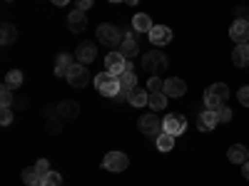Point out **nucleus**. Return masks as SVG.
<instances>
[{
  "label": "nucleus",
  "instance_id": "423d86ee",
  "mask_svg": "<svg viewBox=\"0 0 249 186\" xmlns=\"http://www.w3.org/2000/svg\"><path fill=\"white\" fill-rule=\"evenodd\" d=\"M102 167H105L107 171L120 174V171H124L130 167V159H127V154H122V152H107L105 159H102Z\"/></svg>",
  "mask_w": 249,
  "mask_h": 186
},
{
  "label": "nucleus",
  "instance_id": "7c9ffc66",
  "mask_svg": "<svg viewBox=\"0 0 249 186\" xmlns=\"http://www.w3.org/2000/svg\"><path fill=\"white\" fill-rule=\"evenodd\" d=\"M147 90H150V92H164V79H160L157 75H155V77H150Z\"/></svg>",
  "mask_w": 249,
  "mask_h": 186
},
{
  "label": "nucleus",
  "instance_id": "f8f14e48",
  "mask_svg": "<svg viewBox=\"0 0 249 186\" xmlns=\"http://www.w3.org/2000/svg\"><path fill=\"white\" fill-rule=\"evenodd\" d=\"M117 52H122V55H124V60H132L135 55H140V43H137L135 32H127V35L122 37V43H120Z\"/></svg>",
  "mask_w": 249,
  "mask_h": 186
},
{
  "label": "nucleus",
  "instance_id": "c03bdc74",
  "mask_svg": "<svg viewBox=\"0 0 249 186\" xmlns=\"http://www.w3.org/2000/svg\"><path fill=\"white\" fill-rule=\"evenodd\" d=\"M247 20H249V17H247Z\"/></svg>",
  "mask_w": 249,
  "mask_h": 186
},
{
  "label": "nucleus",
  "instance_id": "cd10ccee",
  "mask_svg": "<svg viewBox=\"0 0 249 186\" xmlns=\"http://www.w3.org/2000/svg\"><path fill=\"white\" fill-rule=\"evenodd\" d=\"M40 179H43V174L37 171V167H28V169H23V181H25V184H37Z\"/></svg>",
  "mask_w": 249,
  "mask_h": 186
},
{
  "label": "nucleus",
  "instance_id": "7ed1b4c3",
  "mask_svg": "<svg viewBox=\"0 0 249 186\" xmlns=\"http://www.w3.org/2000/svg\"><path fill=\"white\" fill-rule=\"evenodd\" d=\"M95 87H97L100 94H105V97H117V94L122 92L120 77H117V75H110L107 70L100 72V75H95Z\"/></svg>",
  "mask_w": 249,
  "mask_h": 186
},
{
  "label": "nucleus",
  "instance_id": "aec40b11",
  "mask_svg": "<svg viewBox=\"0 0 249 186\" xmlns=\"http://www.w3.org/2000/svg\"><path fill=\"white\" fill-rule=\"evenodd\" d=\"M227 159H230L232 164H244L249 159V149L242 147V144H232V147L227 149Z\"/></svg>",
  "mask_w": 249,
  "mask_h": 186
},
{
  "label": "nucleus",
  "instance_id": "72a5a7b5",
  "mask_svg": "<svg viewBox=\"0 0 249 186\" xmlns=\"http://www.w3.org/2000/svg\"><path fill=\"white\" fill-rule=\"evenodd\" d=\"M237 99H239L242 107H249V87H242V90L237 92Z\"/></svg>",
  "mask_w": 249,
  "mask_h": 186
},
{
  "label": "nucleus",
  "instance_id": "4c0bfd02",
  "mask_svg": "<svg viewBox=\"0 0 249 186\" xmlns=\"http://www.w3.org/2000/svg\"><path fill=\"white\" fill-rule=\"evenodd\" d=\"M242 174H244V179L249 181V159L244 161V167H242Z\"/></svg>",
  "mask_w": 249,
  "mask_h": 186
},
{
  "label": "nucleus",
  "instance_id": "412c9836",
  "mask_svg": "<svg viewBox=\"0 0 249 186\" xmlns=\"http://www.w3.org/2000/svg\"><path fill=\"white\" fill-rule=\"evenodd\" d=\"M155 25H152V17L147 15V13H140V15H135L132 17V30L135 32H150Z\"/></svg>",
  "mask_w": 249,
  "mask_h": 186
},
{
  "label": "nucleus",
  "instance_id": "5701e85b",
  "mask_svg": "<svg viewBox=\"0 0 249 186\" xmlns=\"http://www.w3.org/2000/svg\"><path fill=\"white\" fill-rule=\"evenodd\" d=\"M120 77V85H122V90H132V87H137V75H135V67L127 62V67H124V72L122 75H117Z\"/></svg>",
  "mask_w": 249,
  "mask_h": 186
},
{
  "label": "nucleus",
  "instance_id": "a878e982",
  "mask_svg": "<svg viewBox=\"0 0 249 186\" xmlns=\"http://www.w3.org/2000/svg\"><path fill=\"white\" fill-rule=\"evenodd\" d=\"M5 85H8L10 90H18L20 85H23V72H20V70H10V72L5 75Z\"/></svg>",
  "mask_w": 249,
  "mask_h": 186
},
{
  "label": "nucleus",
  "instance_id": "2eb2a0df",
  "mask_svg": "<svg viewBox=\"0 0 249 186\" xmlns=\"http://www.w3.org/2000/svg\"><path fill=\"white\" fill-rule=\"evenodd\" d=\"M75 62L77 60L70 52H60L55 57V77H68V72H70V67L75 65Z\"/></svg>",
  "mask_w": 249,
  "mask_h": 186
},
{
  "label": "nucleus",
  "instance_id": "9b49d317",
  "mask_svg": "<svg viewBox=\"0 0 249 186\" xmlns=\"http://www.w3.org/2000/svg\"><path fill=\"white\" fill-rule=\"evenodd\" d=\"M127 62H130V60H124L122 52H115V50H112V52L105 57V70H107L110 75H122L124 67H127Z\"/></svg>",
  "mask_w": 249,
  "mask_h": 186
},
{
  "label": "nucleus",
  "instance_id": "37998d69",
  "mask_svg": "<svg viewBox=\"0 0 249 186\" xmlns=\"http://www.w3.org/2000/svg\"><path fill=\"white\" fill-rule=\"evenodd\" d=\"M5 3H13V0H5Z\"/></svg>",
  "mask_w": 249,
  "mask_h": 186
},
{
  "label": "nucleus",
  "instance_id": "1a4fd4ad",
  "mask_svg": "<svg viewBox=\"0 0 249 186\" xmlns=\"http://www.w3.org/2000/svg\"><path fill=\"white\" fill-rule=\"evenodd\" d=\"M230 37L234 40L237 45L247 43V40H249V20H244V17H237L234 23L230 25Z\"/></svg>",
  "mask_w": 249,
  "mask_h": 186
},
{
  "label": "nucleus",
  "instance_id": "2f4dec72",
  "mask_svg": "<svg viewBox=\"0 0 249 186\" xmlns=\"http://www.w3.org/2000/svg\"><path fill=\"white\" fill-rule=\"evenodd\" d=\"M10 122H13V109H10V107H3V109H0V124H3V127H8Z\"/></svg>",
  "mask_w": 249,
  "mask_h": 186
},
{
  "label": "nucleus",
  "instance_id": "f03ea898",
  "mask_svg": "<svg viewBox=\"0 0 249 186\" xmlns=\"http://www.w3.org/2000/svg\"><path fill=\"white\" fill-rule=\"evenodd\" d=\"M142 70L147 72V75H162L164 70H167V55L160 52V50H150V52H144L142 55Z\"/></svg>",
  "mask_w": 249,
  "mask_h": 186
},
{
  "label": "nucleus",
  "instance_id": "0eeeda50",
  "mask_svg": "<svg viewBox=\"0 0 249 186\" xmlns=\"http://www.w3.org/2000/svg\"><path fill=\"white\" fill-rule=\"evenodd\" d=\"M137 127H140V132L142 134H147V137H160L162 134V122L157 119V114L152 112V114H142L140 117V122H137Z\"/></svg>",
  "mask_w": 249,
  "mask_h": 186
},
{
  "label": "nucleus",
  "instance_id": "f704fd0d",
  "mask_svg": "<svg viewBox=\"0 0 249 186\" xmlns=\"http://www.w3.org/2000/svg\"><path fill=\"white\" fill-rule=\"evenodd\" d=\"M35 167H37V171H40V174H48V171H53V169H50V164H48V159H40V161H35Z\"/></svg>",
  "mask_w": 249,
  "mask_h": 186
},
{
  "label": "nucleus",
  "instance_id": "c9c22d12",
  "mask_svg": "<svg viewBox=\"0 0 249 186\" xmlns=\"http://www.w3.org/2000/svg\"><path fill=\"white\" fill-rule=\"evenodd\" d=\"M75 8H77V10H82V13H88V10L92 8V0H77Z\"/></svg>",
  "mask_w": 249,
  "mask_h": 186
},
{
  "label": "nucleus",
  "instance_id": "c756f323",
  "mask_svg": "<svg viewBox=\"0 0 249 186\" xmlns=\"http://www.w3.org/2000/svg\"><path fill=\"white\" fill-rule=\"evenodd\" d=\"M0 105H3V107H10L13 105V90L8 85L0 87Z\"/></svg>",
  "mask_w": 249,
  "mask_h": 186
},
{
  "label": "nucleus",
  "instance_id": "473e14b6",
  "mask_svg": "<svg viewBox=\"0 0 249 186\" xmlns=\"http://www.w3.org/2000/svg\"><path fill=\"white\" fill-rule=\"evenodd\" d=\"M232 114H234V112H232L230 107H227V105L217 109V117H219V122H230V119H232Z\"/></svg>",
  "mask_w": 249,
  "mask_h": 186
},
{
  "label": "nucleus",
  "instance_id": "b1692460",
  "mask_svg": "<svg viewBox=\"0 0 249 186\" xmlns=\"http://www.w3.org/2000/svg\"><path fill=\"white\" fill-rule=\"evenodd\" d=\"M15 40H18L15 25H10V23H3V25H0V43H3V45H13Z\"/></svg>",
  "mask_w": 249,
  "mask_h": 186
},
{
  "label": "nucleus",
  "instance_id": "6ab92c4d",
  "mask_svg": "<svg viewBox=\"0 0 249 186\" xmlns=\"http://www.w3.org/2000/svg\"><path fill=\"white\" fill-rule=\"evenodd\" d=\"M57 114H60V119H77L80 105H77L75 99H62L60 105H57Z\"/></svg>",
  "mask_w": 249,
  "mask_h": 186
},
{
  "label": "nucleus",
  "instance_id": "ddd939ff",
  "mask_svg": "<svg viewBox=\"0 0 249 186\" xmlns=\"http://www.w3.org/2000/svg\"><path fill=\"white\" fill-rule=\"evenodd\" d=\"M97 57V50H95V43H80V47L75 50V60L80 62V65H90V62H95Z\"/></svg>",
  "mask_w": 249,
  "mask_h": 186
},
{
  "label": "nucleus",
  "instance_id": "f3484780",
  "mask_svg": "<svg viewBox=\"0 0 249 186\" xmlns=\"http://www.w3.org/2000/svg\"><path fill=\"white\" fill-rule=\"evenodd\" d=\"M187 92V82L179 79V77H170V79H164V94L167 97H182Z\"/></svg>",
  "mask_w": 249,
  "mask_h": 186
},
{
  "label": "nucleus",
  "instance_id": "4468645a",
  "mask_svg": "<svg viewBox=\"0 0 249 186\" xmlns=\"http://www.w3.org/2000/svg\"><path fill=\"white\" fill-rule=\"evenodd\" d=\"M217 124H219V117L212 109H204L202 114H197V129L199 132H214Z\"/></svg>",
  "mask_w": 249,
  "mask_h": 186
},
{
  "label": "nucleus",
  "instance_id": "f257e3e1",
  "mask_svg": "<svg viewBox=\"0 0 249 186\" xmlns=\"http://www.w3.org/2000/svg\"><path fill=\"white\" fill-rule=\"evenodd\" d=\"M227 99H230V87H227L224 82H214V85H210L204 90V105H207V109H212V112L224 107Z\"/></svg>",
  "mask_w": 249,
  "mask_h": 186
},
{
  "label": "nucleus",
  "instance_id": "9d476101",
  "mask_svg": "<svg viewBox=\"0 0 249 186\" xmlns=\"http://www.w3.org/2000/svg\"><path fill=\"white\" fill-rule=\"evenodd\" d=\"M147 37H150L152 45L162 47V45H170V43H172V30H170L167 25H155V28L147 32Z\"/></svg>",
  "mask_w": 249,
  "mask_h": 186
},
{
  "label": "nucleus",
  "instance_id": "c85d7f7f",
  "mask_svg": "<svg viewBox=\"0 0 249 186\" xmlns=\"http://www.w3.org/2000/svg\"><path fill=\"white\" fill-rule=\"evenodd\" d=\"M40 184H43V186H62V176L57 171H48V174H43Z\"/></svg>",
  "mask_w": 249,
  "mask_h": 186
},
{
  "label": "nucleus",
  "instance_id": "393cba45",
  "mask_svg": "<svg viewBox=\"0 0 249 186\" xmlns=\"http://www.w3.org/2000/svg\"><path fill=\"white\" fill-rule=\"evenodd\" d=\"M152 112H162L167 107V94L164 92H150V105H147Z\"/></svg>",
  "mask_w": 249,
  "mask_h": 186
},
{
  "label": "nucleus",
  "instance_id": "dca6fc26",
  "mask_svg": "<svg viewBox=\"0 0 249 186\" xmlns=\"http://www.w3.org/2000/svg\"><path fill=\"white\" fill-rule=\"evenodd\" d=\"M68 28H70V32H85V28H88V15L75 8L72 13H68Z\"/></svg>",
  "mask_w": 249,
  "mask_h": 186
},
{
  "label": "nucleus",
  "instance_id": "79ce46f5",
  "mask_svg": "<svg viewBox=\"0 0 249 186\" xmlns=\"http://www.w3.org/2000/svg\"><path fill=\"white\" fill-rule=\"evenodd\" d=\"M110 3H122V0H110Z\"/></svg>",
  "mask_w": 249,
  "mask_h": 186
},
{
  "label": "nucleus",
  "instance_id": "ea45409f",
  "mask_svg": "<svg viewBox=\"0 0 249 186\" xmlns=\"http://www.w3.org/2000/svg\"><path fill=\"white\" fill-rule=\"evenodd\" d=\"M124 3H127V5H137V0H124Z\"/></svg>",
  "mask_w": 249,
  "mask_h": 186
},
{
  "label": "nucleus",
  "instance_id": "58836bf2",
  "mask_svg": "<svg viewBox=\"0 0 249 186\" xmlns=\"http://www.w3.org/2000/svg\"><path fill=\"white\" fill-rule=\"evenodd\" d=\"M53 3H55V5H68L70 0H53Z\"/></svg>",
  "mask_w": 249,
  "mask_h": 186
},
{
  "label": "nucleus",
  "instance_id": "20e7f679",
  "mask_svg": "<svg viewBox=\"0 0 249 186\" xmlns=\"http://www.w3.org/2000/svg\"><path fill=\"white\" fill-rule=\"evenodd\" d=\"M122 32L115 28V25H110V23H102L100 28H97V40L105 47H110V50H115V47H120V43H122Z\"/></svg>",
  "mask_w": 249,
  "mask_h": 186
},
{
  "label": "nucleus",
  "instance_id": "39448f33",
  "mask_svg": "<svg viewBox=\"0 0 249 186\" xmlns=\"http://www.w3.org/2000/svg\"><path fill=\"white\" fill-rule=\"evenodd\" d=\"M65 79L70 82V87L82 90V87H88V85H90V70H88L85 65H80V62H75V65L70 67V72H68Z\"/></svg>",
  "mask_w": 249,
  "mask_h": 186
},
{
  "label": "nucleus",
  "instance_id": "4be33fe9",
  "mask_svg": "<svg viewBox=\"0 0 249 186\" xmlns=\"http://www.w3.org/2000/svg\"><path fill=\"white\" fill-rule=\"evenodd\" d=\"M232 62H234L237 67H249V45H247V43H242V45L234 47V52H232Z\"/></svg>",
  "mask_w": 249,
  "mask_h": 186
},
{
  "label": "nucleus",
  "instance_id": "a211bd4d",
  "mask_svg": "<svg viewBox=\"0 0 249 186\" xmlns=\"http://www.w3.org/2000/svg\"><path fill=\"white\" fill-rule=\"evenodd\" d=\"M127 102L132 107H147L150 105V90H142V87L127 90Z\"/></svg>",
  "mask_w": 249,
  "mask_h": 186
},
{
  "label": "nucleus",
  "instance_id": "6e6552de",
  "mask_svg": "<svg viewBox=\"0 0 249 186\" xmlns=\"http://www.w3.org/2000/svg\"><path fill=\"white\" fill-rule=\"evenodd\" d=\"M184 129H187L184 114H167V117L162 119V132H167V134H172V137L184 134Z\"/></svg>",
  "mask_w": 249,
  "mask_h": 186
},
{
  "label": "nucleus",
  "instance_id": "bb28decb",
  "mask_svg": "<svg viewBox=\"0 0 249 186\" xmlns=\"http://www.w3.org/2000/svg\"><path fill=\"white\" fill-rule=\"evenodd\" d=\"M172 147H175V137L167 134V132H162V134L157 137V149H160V152H170Z\"/></svg>",
  "mask_w": 249,
  "mask_h": 186
},
{
  "label": "nucleus",
  "instance_id": "a19ab883",
  "mask_svg": "<svg viewBox=\"0 0 249 186\" xmlns=\"http://www.w3.org/2000/svg\"><path fill=\"white\" fill-rule=\"evenodd\" d=\"M28 186H43V184H40V181H37V184H28Z\"/></svg>",
  "mask_w": 249,
  "mask_h": 186
},
{
  "label": "nucleus",
  "instance_id": "e433bc0d",
  "mask_svg": "<svg viewBox=\"0 0 249 186\" xmlns=\"http://www.w3.org/2000/svg\"><path fill=\"white\" fill-rule=\"evenodd\" d=\"M48 129L57 134V132H60V122H57V119H55V122H48Z\"/></svg>",
  "mask_w": 249,
  "mask_h": 186
}]
</instances>
